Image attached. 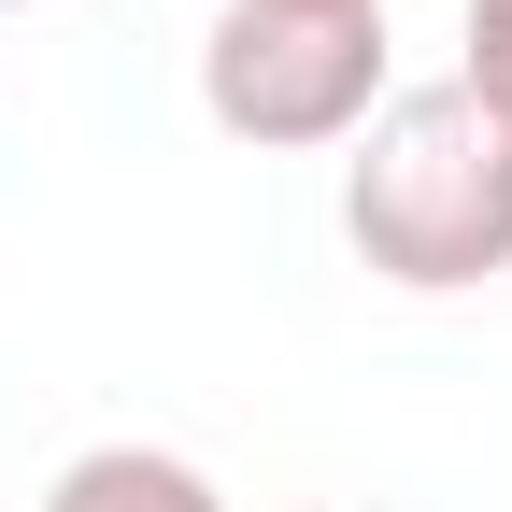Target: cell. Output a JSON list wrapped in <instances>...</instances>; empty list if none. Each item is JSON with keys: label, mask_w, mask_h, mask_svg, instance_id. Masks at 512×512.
Masks as SVG:
<instances>
[{"label": "cell", "mask_w": 512, "mask_h": 512, "mask_svg": "<svg viewBox=\"0 0 512 512\" xmlns=\"http://www.w3.org/2000/svg\"><path fill=\"white\" fill-rule=\"evenodd\" d=\"M342 242L399 299H470L512 271V114L484 86H384L342 157Z\"/></svg>", "instance_id": "1"}, {"label": "cell", "mask_w": 512, "mask_h": 512, "mask_svg": "<svg viewBox=\"0 0 512 512\" xmlns=\"http://www.w3.org/2000/svg\"><path fill=\"white\" fill-rule=\"evenodd\" d=\"M342 15H384V0H342Z\"/></svg>", "instance_id": "4"}, {"label": "cell", "mask_w": 512, "mask_h": 512, "mask_svg": "<svg viewBox=\"0 0 512 512\" xmlns=\"http://www.w3.org/2000/svg\"><path fill=\"white\" fill-rule=\"evenodd\" d=\"M0 15H29V0H0Z\"/></svg>", "instance_id": "5"}, {"label": "cell", "mask_w": 512, "mask_h": 512, "mask_svg": "<svg viewBox=\"0 0 512 512\" xmlns=\"http://www.w3.org/2000/svg\"><path fill=\"white\" fill-rule=\"evenodd\" d=\"M29 512H228L185 456H157V441H100V456H72Z\"/></svg>", "instance_id": "3"}, {"label": "cell", "mask_w": 512, "mask_h": 512, "mask_svg": "<svg viewBox=\"0 0 512 512\" xmlns=\"http://www.w3.org/2000/svg\"><path fill=\"white\" fill-rule=\"evenodd\" d=\"M200 114L256 157H313L356 143L384 114V15H342V0H228L200 43Z\"/></svg>", "instance_id": "2"}]
</instances>
